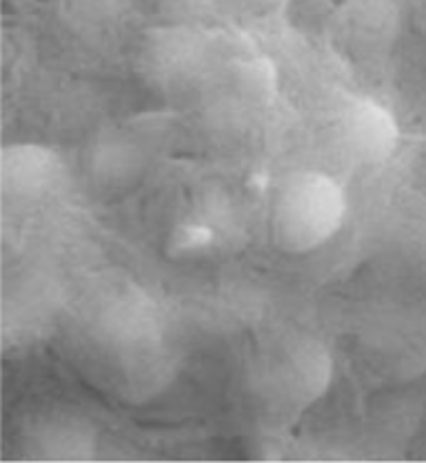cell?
Segmentation results:
<instances>
[{
    "label": "cell",
    "instance_id": "6da1fadb",
    "mask_svg": "<svg viewBox=\"0 0 426 463\" xmlns=\"http://www.w3.org/2000/svg\"><path fill=\"white\" fill-rule=\"evenodd\" d=\"M347 198L331 175L317 168L289 173L275 192L270 231L277 248L291 256H308L325 248L344 229Z\"/></svg>",
    "mask_w": 426,
    "mask_h": 463
},
{
    "label": "cell",
    "instance_id": "7a4b0ae2",
    "mask_svg": "<svg viewBox=\"0 0 426 463\" xmlns=\"http://www.w3.org/2000/svg\"><path fill=\"white\" fill-rule=\"evenodd\" d=\"M331 378L329 352L317 341H299L275 364V370L267 378V389L275 392L277 402L304 408L325 395Z\"/></svg>",
    "mask_w": 426,
    "mask_h": 463
},
{
    "label": "cell",
    "instance_id": "3957f363",
    "mask_svg": "<svg viewBox=\"0 0 426 463\" xmlns=\"http://www.w3.org/2000/svg\"><path fill=\"white\" fill-rule=\"evenodd\" d=\"M65 177L59 152L40 144H11L0 154V185L6 198H40Z\"/></svg>",
    "mask_w": 426,
    "mask_h": 463
},
{
    "label": "cell",
    "instance_id": "277c9868",
    "mask_svg": "<svg viewBox=\"0 0 426 463\" xmlns=\"http://www.w3.org/2000/svg\"><path fill=\"white\" fill-rule=\"evenodd\" d=\"M341 136L349 154L362 163H381L393 154L400 129L385 107L370 98L347 104L341 118Z\"/></svg>",
    "mask_w": 426,
    "mask_h": 463
},
{
    "label": "cell",
    "instance_id": "5b68a950",
    "mask_svg": "<svg viewBox=\"0 0 426 463\" xmlns=\"http://www.w3.org/2000/svg\"><path fill=\"white\" fill-rule=\"evenodd\" d=\"M33 445L44 459L83 461L96 451V432L78 418H52L33 434Z\"/></svg>",
    "mask_w": 426,
    "mask_h": 463
},
{
    "label": "cell",
    "instance_id": "8992f818",
    "mask_svg": "<svg viewBox=\"0 0 426 463\" xmlns=\"http://www.w3.org/2000/svg\"><path fill=\"white\" fill-rule=\"evenodd\" d=\"M216 241V233L211 224L184 222L173 231L166 243V251L173 258H194L208 251Z\"/></svg>",
    "mask_w": 426,
    "mask_h": 463
},
{
    "label": "cell",
    "instance_id": "52a82bcc",
    "mask_svg": "<svg viewBox=\"0 0 426 463\" xmlns=\"http://www.w3.org/2000/svg\"><path fill=\"white\" fill-rule=\"evenodd\" d=\"M246 3H250L260 11H275V9H279V6H283L285 3H288V0H246Z\"/></svg>",
    "mask_w": 426,
    "mask_h": 463
}]
</instances>
